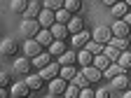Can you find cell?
Returning <instances> with one entry per match:
<instances>
[{"label":"cell","instance_id":"obj_1","mask_svg":"<svg viewBox=\"0 0 131 98\" xmlns=\"http://www.w3.org/2000/svg\"><path fill=\"white\" fill-rule=\"evenodd\" d=\"M59 70H61V65H59V61L54 63V61H49L45 68H40V77H42V82H49V79H54L56 75H59Z\"/></svg>","mask_w":131,"mask_h":98},{"label":"cell","instance_id":"obj_2","mask_svg":"<svg viewBox=\"0 0 131 98\" xmlns=\"http://www.w3.org/2000/svg\"><path fill=\"white\" fill-rule=\"evenodd\" d=\"M16 52H19V42H16L14 38H5L3 42H0V54L3 56H14Z\"/></svg>","mask_w":131,"mask_h":98},{"label":"cell","instance_id":"obj_3","mask_svg":"<svg viewBox=\"0 0 131 98\" xmlns=\"http://www.w3.org/2000/svg\"><path fill=\"white\" fill-rule=\"evenodd\" d=\"M38 30H40L38 19H26V21L21 23V35H24V38H35Z\"/></svg>","mask_w":131,"mask_h":98},{"label":"cell","instance_id":"obj_4","mask_svg":"<svg viewBox=\"0 0 131 98\" xmlns=\"http://www.w3.org/2000/svg\"><path fill=\"white\" fill-rule=\"evenodd\" d=\"M82 75L87 77V82L89 84H96V82H101V77H103V72L96 68V65H84V70H82Z\"/></svg>","mask_w":131,"mask_h":98},{"label":"cell","instance_id":"obj_5","mask_svg":"<svg viewBox=\"0 0 131 98\" xmlns=\"http://www.w3.org/2000/svg\"><path fill=\"white\" fill-rule=\"evenodd\" d=\"M110 33H112L115 38H129V23H126L124 19L115 21V23H112V28H110Z\"/></svg>","mask_w":131,"mask_h":98},{"label":"cell","instance_id":"obj_6","mask_svg":"<svg viewBox=\"0 0 131 98\" xmlns=\"http://www.w3.org/2000/svg\"><path fill=\"white\" fill-rule=\"evenodd\" d=\"M63 89H66V79L63 77L49 79V96H63Z\"/></svg>","mask_w":131,"mask_h":98},{"label":"cell","instance_id":"obj_7","mask_svg":"<svg viewBox=\"0 0 131 98\" xmlns=\"http://www.w3.org/2000/svg\"><path fill=\"white\" fill-rule=\"evenodd\" d=\"M110 38H112V33H110L108 26H98V28L94 30V40H96V42H101V44H108Z\"/></svg>","mask_w":131,"mask_h":98},{"label":"cell","instance_id":"obj_8","mask_svg":"<svg viewBox=\"0 0 131 98\" xmlns=\"http://www.w3.org/2000/svg\"><path fill=\"white\" fill-rule=\"evenodd\" d=\"M91 35L87 30H80V33H73V38H70V44H73V49H82L87 44V40H89Z\"/></svg>","mask_w":131,"mask_h":98},{"label":"cell","instance_id":"obj_9","mask_svg":"<svg viewBox=\"0 0 131 98\" xmlns=\"http://www.w3.org/2000/svg\"><path fill=\"white\" fill-rule=\"evenodd\" d=\"M110 82H112V89H115V91H126V89H129V77H126V72L115 75Z\"/></svg>","mask_w":131,"mask_h":98},{"label":"cell","instance_id":"obj_10","mask_svg":"<svg viewBox=\"0 0 131 98\" xmlns=\"http://www.w3.org/2000/svg\"><path fill=\"white\" fill-rule=\"evenodd\" d=\"M38 23H40V28H49V26L54 23V12H52V9H40Z\"/></svg>","mask_w":131,"mask_h":98},{"label":"cell","instance_id":"obj_11","mask_svg":"<svg viewBox=\"0 0 131 98\" xmlns=\"http://www.w3.org/2000/svg\"><path fill=\"white\" fill-rule=\"evenodd\" d=\"M35 40H38V44H42V47H49V44H52V40H54V35H52V30L40 28V30L35 33Z\"/></svg>","mask_w":131,"mask_h":98},{"label":"cell","instance_id":"obj_12","mask_svg":"<svg viewBox=\"0 0 131 98\" xmlns=\"http://www.w3.org/2000/svg\"><path fill=\"white\" fill-rule=\"evenodd\" d=\"M40 52H42V44H38V40H28V42L24 44V54L30 56V58H33V56H38Z\"/></svg>","mask_w":131,"mask_h":98},{"label":"cell","instance_id":"obj_13","mask_svg":"<svg viewBox=\"0 0 131 98\" xmlns=\"http://www.w3.org/2000/svg\"><path fill=\"white\" fill-rule=\"evenodd\" d=\"M40 9H42V7H40V0H30V3L26 5V9H24V12H26V19H38Z\"/></svg>","mask_w":131,"mask_h":98},{"label":"cell","instance_id":"obj_14","mask_svg":"<svg viewBox=\"0 0 131 98\" xmlns=\"http://www.w3.org/2000/svg\"><path fill=\"white\" fill-rule=\"evenodd\" d=\"M14 70L21 72V75H28V72H30V61L24 58V56H19V58L14 61Z\"/></svg>","mask_w":131,"mask_h":98},{"label":"cell","instance_id":"obj_15","mask_svg":"<svg viewBox=\"0 0 131 98\" xmlns=\"http://www.w3.org/2000/svg\"><path fill=\"white\" fill-rule=\"evenodd\" d=\"M28 84L26 82H16V84H12V91H9V96H16V98H21V96H28Z\"/></svg>","mask_w":131,"mask_h":98},{"label":"cell","instance_id":"obj_16","mask_svg":"<svg viewBox=\"0 0 131 98\" xmlns=\"http://www.w3.org/2000/svg\"><path fill=\"white\" fill-rule=\"evenodd\" d=\"M52 61V54H45V52H40L38 56H33L30 58V65H35V68H45V65Z\"/></svg>","mask_w":131,"mask_h":98},{"label":"cell","instance_id":"obj_17","mask_svg":"<svg viewBox=\"0 0 131 98\" xmlns=\"http://www.w3.org/2000/svg\"><path fill=\"white\" fill-rule=\"evenodd\" d=\"M56 58H59V65H75L77 54H75V52H63V54H59Z\"/></svg>","mask_w":131,"mask_h":98},{"label":"cell","instance_id":"obj_18","mask_svg":"<svg viewBox=\"0 0 131 98\" xmlns=\"http://www.w3.org/2000/svg\"><path fill=\"white\" fill-rule=\"evenodd\" d=\"M66 28H68L70 33H80V30H84V23H82V19H80V16H70V19H68V26H66Z\"/></svg>","mask_w":131,"mask_h":98},{"label":"cell","instance_id":"obj_19","mask_svg":"<svg viewBox=\"0 0 131 98\" xmlns=\"http://www.w3.org/2000/svg\"><path fill=\"white\" fill-rule=\"evenodd\" d=\"M49 30H52V35L56 38V40H61V38H66V35H68V28H66L63 23H52V26H49Z\"/></svg>","mask_w":131,"mask_h":98},{"label":"cell","instance_id":"obj_20","mask_svg":"<svg viewBox=\"0 0 131 98\" xmlns=\"http://www.w3.org/2000/svg\"><path fill=\"white\" fill-rule=\"evenodd\" d=\"M126 14H129V5H126V3H117V5H112V16H115V19H124Z\"/></svg>","mask_w":131,"mask_h":98},{"label":"cell","instance_id":"obj_21","mask_svg":"<svg viewBox=\"0 0 131 98\" xmlns=\"http://www.w3.org/2000/svg\"><path fill=\"white\" fill-rule=\"evenodd\" d=\"M91 65H96V68L103 72L108 65H110V61H108V56H105V54H96V56H94V61H91Z\"/></svg>","mask_w":131,"mask_h":98},{"label":"cell","instance_id":"obj_22","mask_svg":"<svg viewBox=\"0 0 131 98\" xmlns=\"http://www.w3.org/2000/svg\"><path fill=\"white\" fill-rule=\"evenodd\" d=\"M70 16H73V14H70L68 9H63V7H61V9H56V12H54V21H56V23H63V26H66Z\"/></svg>","mask_w":131,"mask_h":98},{"label":"cell","instance_id":"obj_23","mask_svg":"<svg viewBox=\"0 0 131 98\" xmlns=\"http://www.w3.org/2000/svg\"><path fill=\"white\" fill-rule=\"evenodd\" d=\"M59 75L66 79V82H70L75 75H77V70H75V65H61V70H59Z\"/></svg>","mask_w":131,"mask_h":98},{"label":"cell","instance_id":"obj_24","mask_svg":"<svg viewBox=\"0 0 131 98\" xmlns=\"http://www.w3.org/2000/svg\"><path fill=\"white\" fill-rule=\"evenodd\" d=\"M91 61H94V54H89L84 47H82V52L77 54V63L82 65V68H84V65H91Z\"/></svg>","mask_w":131,"mask_h":98},{"label":"cell","instance_id":"obj_25","mask_svg":"<svg viewBox=\"0 0 131 98\" xmlns=\"http://www.w3.org/2000/svg\"><path fill=\"white\" fill-rule=\"evenodd\" d=\"M103 47H105V44L96 42V40H87V44H84V49H87L89 54H94V56H96V54H101V52H103Z\"/></svg>","mask_w":131,"mask_h":98},{"label":"cell","instance_id":"obj_26","mask_svg":"<svg viewBox=\"0 0 131 98\" xmlns=\"http://www.w3.org/2000/svg\"><path fill=\"white\" fill-rule=\"evenodd\" d=\"M26 84H28V89L40 91V87H42V77H40V75H28V77H26Z\"/></svg>","mask_w":131,"mask_h":98},{"label":"cell","instance_id":"obj_27","mask_svg":"<svg viewBox=\"0 0 131 98\" xmlns=\"http://www.w3.org/2000/svg\"><path fill=\"white\" fill-rule=\"evenodd\" d=\"M63 52H66V44L61 40H52V44H49V54H52V56H59Z\"/></svg>","mask_w":131,"mask_h":98},{"label":"cell","instance_id":"obj_28","mask_svg":"<svg viewBox=\"0 0 131 98\" xmlns=\"http://www.w3.org/2000/svg\"><path fill=\"white\" fill-rule=\"evenodd\" d=\"M119 72H126V70H122V68H119V63H110L108 68L103 70V75H105L108 79H112L115 75H119Z\"/></svg>","mask_w":131,"mask_h":98},{"label":"cell","instance_id":"obj_29","mask_svg":"<svg viewBox=\"0 0 131 98\" xmlns=\"http://www.w3.org/2000/svg\"><path fill=\"white\" fill-rule=\"evenodd\" d=\"M117 61H119V68H122V70H129V65H131V54L124 49V52H119Z\"/></svg>","mask_w":131,"mask_h":98},{"label":"cell","instance_id":"obj_30","mask_svg":"<svg viewBox=\"0 0 131 98\" xmlns=\"http://www.w3.org/2000/svg\"><path fill=\"white\" fill-rule=\"evenodd\" d=\"M101 54H105L108 56V61L110 63H115V61H117V56H119V49H115L112 44H108V47H103V52Z\"/></svg>","mask_w":131,"mask_h":98},{"label":"cell","instance_id":"obj_31","mask_svg":"<svg viewBox=\"0 0 131 98\" xmlns=\"http://www.w3.org/2000/svg\"><path fill=\"white\" fill-rule=\"evenodd\" d=\"M80 7H82L80 0H63V9H68L70 14H77V12H80Z\"/></svg>","mask_w":131,"mask_h":98},{"label":"cell","instance_id":"obj_32","mask_svg":"<svg viewBox=\"0 0 131 98\" xmlns=\"http://www.w3.org/2000/svg\"><path fill=\"white\" fill-rule=\"evenodd\" d=\"M110 44H112L115 49H119V52L129 49V40H126V38H110Z\"/></svg>","mask_w":131,"mask_h":98},{"label":"cell","instance_id":"obj_33","mask_svg":"<svg viewBox=\"0 0 131 98\" xmlns=\"http://www.w3.org/2000/svg\"><path fill=\"white\" fill-rule=\"evenodd\" d=\"M63 96H68V98H75V96H80V87L75 84V82L66 84V89H63Z\"/></svg>","mask_w":131,"mask_h":98},{"label":"cell","instance_id":"obj_34","mask_svg":"<svg viewBox=\"0 0 131 98\" xmlns=\"http://www.w3.org/2000/svg\"><path fill=\"white\" fill-rule=\"evenodd\" d=\"M42 3H45V9H52V12L63 7V0H42Z\"/></svg>","mask_w":131,"mask_h":98},{"label":"cell","instance_id":"obj_35","mask_svg":"<svg viewBox=\"0 0 131 98\" xmlns=\"http://www.w3.org/2000/svg\"><path fill=\"white\" fill-rule=\"evenodd\" d=\"M26 5H28V0H12V3H9V9L12 12H24Z\"/></svg>","mask_w":131,"mask_h":98},{"label":"cell","instance_id":"obj_36","mask_svg":"<svg viewBox=\"0 0 131 98\" xmlns=\"http://www.w3.org/2000/svg\"><path fill=\"white\" fill-rule=\"evenodd\" d=\"M70 82H75V84H77L80 89H82V87H89V82H87V77L82 75V72H77V75H75V77H73Z\"/></svg>","mask_w":131,"mask_h":98},{"label":"cell","instance_id":"obj_37","mask_svg":"<svg viewBox=\"0 0 131 98\" xmlns=\"http://www.w3.org/2000/svg\"><path fill=\"white\" fill-rule=\"evenodd\" d=\"M80 96H82V98H94V91H91L89 87H82V89H80Z\"/></svg>","mask_w":131,"mask_h":98},{"label":"cell","instance_id":"obj_38","mask_svg":"<svg viewBox=\"0 0 131 98\" xmlns=\"http://www.w3.org/2000/svg\"><path fill=\"white\" fill-rule=\"evenodd\" d=\"M7 84H9V77L5 72H0V87H7Z\"/></svg>","mask_w":131,"mask_h":98},{"label":"cell","instance_id":"obj_39","mask_svg":"<svg viewBox=\"0 0 131 98\" xmlns=\"http://www.w3.org/2000/svg\"><path fill=\"white\" fill-rule=\"evenodd\" d=\"M94 96H98V98H108V96H110V91H108V89H101V91H96Z\"/></svg>","mask_w":131,"mask_h":98},{"label":"cell","instance_id":"obj_40","mask_svg":"<svg viewBox=\"0 0 131 98\" xmlns=\"http://www.w3.org/2000/svg\"><path fill=\"white\" fill-rule=\"evenodd\" d=\"M103 5H108V7H112V5H117V3H122V0H101Z\"/></svg>","mask_w":131,"mask_h":98},{"label":"cell","instance_id":"obj_41","mask_svg":"<svg viewBox=\"0 0 131 98\" xmlns=\"http://www.w3.org/2000/svg\"><path fill=\"white\" fill-rule=\"evenodd\" d=\"M7 96H9V93L5 91V87H0V98H7Z\"/></svg>","mask_w":131,"mask_h":98}]
</instances>
